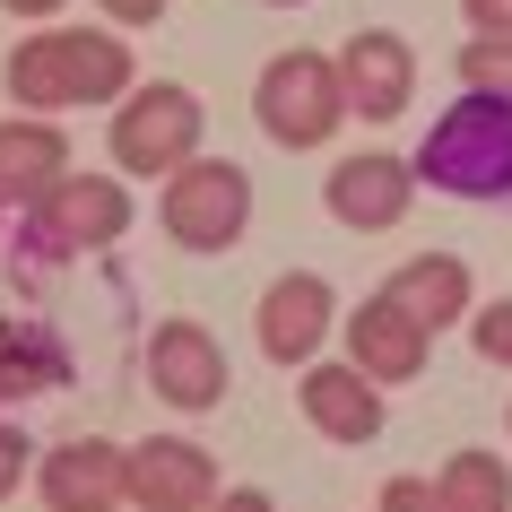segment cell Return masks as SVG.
Segmentation results:
<instances>
[{
  "label": "cell",
  "mask_w": 512,
  "mask_h": 512,
  "mask_svg": "<svg viewBox=\"0 0 512 512\" xmlns=\"http://www.w3.org/2000/svg\"><path fill=\"white\" fill-rule=\"evenodd\" d=\"M9 96L27 113L113 105V96H131V53L113 35H87V27H44L9 53Z\"/></svg>",
  "instance_id": "1"
},
{
  "label": "cell",
  "mask_w": 512,
  "mask_h": 512,
  "mask_svg": "<svg viewBox=\"0 0 512 512\" xmlns=\"http://www.w3.org/2000/svg\"><path fill=\"white\" fill-rule=\"evenodd\" d=\"M417 183L452 191V200H504L512 191V96L469 87L452 113H434L426 148H417Z\"/></svg>",
  "instance_id": "2"
},
{
  "label": "cell",
  "mask_w": 512,
  "mask_h": 512,
  "mask_svg": "<svg viewBox=\"0 0 512 512\" xmlns=\"http://www.w3.org/2000/svg\"><path fill=\"white\" fill-rule=\"evenodd\" d=\"M252 113L278 148H322L339 122H348V70L339 53H278L252 87Z\"/></svg>",
  "instance_id": "3"
},
{
  "label": "cell",
  "mask_w": 512,
  "mask_h": 512,
  "mask_svg": "<svg viewBox=\"0 0 512 512\" xmlns=\"http://www.w3.org/2000/svg\"><path fill=\"white\" fill-rule=\"evenodd\" d=\"M191 157H200V96L174 87V79L131 87L122 113H113V165L157 183V174H183Z\"/></svg>",
  "instance_id": "4"
},
{
  "label": "cell",
  "mask_w": 512,
  "mask_h": 512,
  "mask_svg": "<svg viewBox=\"0 0 512 512\" xmlns=\"http://www.w3.org/2000/svg\"><path fill=\"white\" fill-rule=\"evenodd\" d=\"M252 217V174L235 157H191L183 174H165V235L183 252H226Z\"/></svg>",
  "instance_id": "5"
},
{
  "label": "cell",
  "mask_w": 512,
  "mask_h": 512,
  "mask_svg": "<svg viewBox=\"0 0 512 512\" xmlns=\"http://www.w3.org/2000/svg\"><path fill=\"white\" fill-rule=\"evenodd\" d=\"M27 217H35V235H44V252H105L131 226V200H122L113 174H61Z\"/></svg>",
  "instance_id": "6"
},
{
  "label": "cell",
  "mask_w": 512,
  "mask_h": 512,
  "mask_svg": "<svg viewBox=\"0 0 512 512\" xmlns=\"http://www.w3.org/2000/svg\"><path fill=\"white\" fill-rule=\"evenodd\" d=\"M330 217L356 226V235H382V226H400L408 200H417V157H391V148H365V157H339L322 183Z\"/></svg>",
  "instance_id": "7"
},
{
  "label": "cell",
  "mask_w": 512,
  "mask_h": 512,
  "mask_svg": "<svg viewBox=\"0 0 512 512\" xmlns=\"http://www.w3.org/2000/svg\"><path fill=\"white\" fill-rule=\"evenodd\" d=\"M226 486H217V460L183 434H148L131 443V504L139 512H209Z\"/></svg>",
  "instance_id": "8"
},
{
  "label": "cell",
  "mask_w": 512,
  "mask_h": 512,
  "mask_svg": "<svg viewBox=\"0 0 512 512\" xmlns=\"http://www.w3.org/2000/svg\"><path fill=\"white\" fill-rule=\"evenodd\" d=\"M339 70H348V113H365V122H400L417 96V53L391 27H356L339 44Z\"/></svg>",
  "instance_id": "9"
},
{
  "label": "cell",
  "mask_w": 512,
  "mask_h": 512,
  "mask_svg": "<svg viewBox=\"0 0 512 512\" xmlns=\"http://www.w3.org/2000/svg\"><path fill=\"white\" fill-rule=\"evenodd\" d=\"M148 382H157L165 408L200 417V408L226 400V348L200 322H157V339H148Z\"/></svg>",
  "instance_id": "10"
},
{
  "label": "cell",
  "mask_w": 512,
  "mask_h": 512,
  "mask_svg": "<svg viewBox=\"0 0 512 512\" xmlns=\"http://www.w3.org/2000/svg\"><path fill=\"white\" fill-rule=\"evenodd\" d=\"M35 486H44V504L53 512H113L131 504V443H61V452H44V469H35Z\"/></svg>",
  "instance_id": "11"
},
{
  "label": "cell",
  "mask_w": 512,
  "mask_h": 512,
  "mask_svg": "<svg viewBox=\"0 0 512 512\" xmlns=\"http://www.w3.org/2000/svg\"><path fill=\"white\" fill-rule=\"evenodd\" d=\"M426 339H434V330L417 322L400 296H365L348 313V356L374 382H417V374H426Z\"/></svg>",
  "instance_id": "12"
},
{
  "label": "cell",
  "mask_w": 512,
  "mask_h": 512,
  "mask_svg": "<svg viewBox=\"0 0 512 512\" xmlns=\"http://www.w3.org/2000/svg\"><path fill=\"white\" fill-rule=\"evenodd\" d=\"M261 348L278 356V365H313V348L330 339V278H313V270H287L261 296Z\"/></svg>",
  "instance_id": "13"
},
{
  "label": "cell",
  "mask_w": 512,
  "mask_h": 512,
  "mask_svg": "<svg viewBox=\"0 0 512 512\" xmlns=\"http://www.w3.org/2000/svg\"><path fill=\"white\" fill-rule=\"evenodd\" d=\"M304 417L330 434V443H374L382 434V382L365 374V365H313L304 374Z\"/></svg>",
  "instance_id": "14"
},
{
  "label": "cell",
  "mask_w": 512,
  "mask_h": 512,
  "mask_svg": "<svg viewBox=\"0 0 512 512\" xmlns=\"http://www.w3.org/2000/svg\"><path fill=\"white\" fill-rule=\"evenodd\" d=\"M70 174V139L53 122H0V209H35Z\"/></svg>",
  "instance_id": "15"
},
{
  "label": "cell",
  "mask_w": 512,
  "mask_h": 512,
  "mask_svg": "<svg viewBox=\"0 0 512 512\" xmlns=\"http://www.w3.org/2000/svg\"><path fill=\"white\" fill-rule=\"evenodd\" d=\"M382 296H400L426 330H443V322H460V313H469V270H460L452 252H417V261H400V270H391V287H382Z\"/></svg>",
  "instance_id": "16"
},
{
  "label": "cell",
  "mask_w": 512,
  "mask_h": 512,
  "mask_svg": "<svg viewBox=\"0 0 512 512\" xmlns=\"http://www.w3.org/2000/svg\"><path fill=\"white\" fill-rule=\"evenodd\" d=\"M443 495H452V512H512V478L495 452H452L443 460Z\"/></svg>",
  "instance_id": "17"
},
{
  "label": "cell",
  "mask_w": 512,
  "mask_h": 512,
  "mask_svg": "<svg viewBox=\"0 0 512 512\" xmlns=\"http://www.w3.org/2000/svg\"><path fill=\"white\" fill-rule=\"evenodd\" d=\"M452 70L469 87H486V96H512V35H469Z\"/></svg>",
  "instance_id": "18"
},
{
  "label": "cell",
  "mask_w": 512,
  "mask_h": 512,
  "mask_svg": "<svg viewBox=\"0 0 512 512\" xmlns=\"http://www.w3.org/2000/svg\"><path fill=\"white\" fill-rule=\"evenodd\" d=\"M469 339H478V356L486 365H512V296H495L478 313V322H469Z\"/></svg>",
  "instance_id": "19"
},
{
  "label": "cell",
  "mask_w": 512,
  "mask_h": 512,
  "mask_svg": "<svg viewBox=\"0 0 512 512\" xmlns=\"http://www.w3.org/2000/svg\"><path fill=\"white\" fill-rule=\"evenodd\" d=\"M382 512H452V495H443V478H391Z\"/></svg>",
  "instance_id": "20"
},
{
  "label": "cell",
  "mask_w": 512,
  "mask_h": 512,
  "mask_svg": "<svg viewBox=\"0 0 512 512\" xmlns=\"http://www.w3.org/2000/svg\"><path fill=\"white\" fill-rule=\"evenodd\" d=\"M18 478H27V434L0 417V495H18Z\"/></svg>",
  "instance_id": "21"
},
{
  "label": "cell",
  "mask_w": 512,
  "mask_h": 512,
  "mask_svg": "<svg viewBox=\"0 0 512 512\" xmlns=\"http://www.w3.org/2000/svg\"><path fill=\"white\" fill-rule=\"evenodd\" d=\"M460 9H469L478 35H512V0H460Z\"/></svg>",
  "instance_id": "22"
},
{
  "label": "cell",
  "mask_w": 512,
  "mask_h": 512,
  "mask_svg": "<svg viewBox=\"0 0 512 512\" xmlns=\"http://www.w3.org/2000/svg\"><path fill=\"white\" fill-rule=\"evenodd\" d=\"M105 18H113V27H157L165 0H105Z\"/></svg>",
  "instance_id": "23"
},
{
  "label": "cell",
  "mask_w": 512,
  "mask_h": 512,
  "mask_svg": "<svg viewBox=\"0 0 512 512\" xmlns=\"http://www.w3.org/2000/svg\"><path fill=\"white\" fill-rule=\"evenodd\" d=\"M209 512H278V504H270V495H261V486H226V495H217Z\"/></svg>",
  "instance_id": "24"
},
{
  "label": "cell",
  "mask_w": 512,
  "mask_h": 512,
  "mask_svg": "<svg viewBox=\"0 0 512 512\" xmlns=\"http://www.w3.org/2000/svg\"><path fill=\"white\" fill-rule=\"evenodd\" d=\"M0 9H9V18H53L61 0H0Z\"/></svg>",
  "instance_id": "25"
},
{
  "label": "cell",
  "mask_w": 512,
  "mask_h": 512,
  "mask_svg": "<svg viewBox=\"0 0 512 512\" xmlns=\"http://www.w3.org/2000/svg\"><path fill=\"white\" fill-rule=\"evenodd\" d=\"M261 9H304V0H261Z\"/></svg>",
  "instance_id": "26"
}]
</instances>
